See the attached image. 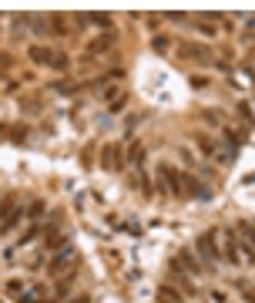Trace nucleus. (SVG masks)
Returning <instances> with one entry per match:
<instances>
[{
  "instance_id": "obj_1",
  "label": "nucleus",
  "mask_w": 255,
  "mask_h": 303,
  "mask_svg": "<svg viewBox=\"0 0 255 303\" xmlns=\"http://www.w3.org/2000/svg\"><path fill=\"white\" fill-rule=\"evenodd\" d=\"M219 232L215 229H208V232H201L198 239H195V249H198L201 263H205V269H212V273H219L222 269V253H219Z\"/></svg>"
},
{
  "instance_id": "obj_2",
  "label": "nucleus",
  "mask_w": 255,
  "mask_h": 303,
  "mask_svg": "<svg viewBox=\"0 0 255 303\" xmlns=\"http://www.w3.org/2000/svg\"><path fill=\"white\" fill-rule=\"evenodd\" d=\"M158 182H161V192L168 199H182V175L171 165H158Z\"/></svg>"
},
{
  "instance_id": "obj_3",
  "label": "nucleus",
  "mask_w": 255,
  "mask_h": 303,
  "mask_svg": "<svg viewBox=\"0 0 255 303\" xmlns=\"http://www.w3.org/2000/svg\"><path fill=\"white\" fill-rule=\"evenodd\" d=\"M168 273H171V280H175V283L182 286V293H185V297H195V283H191L188 269H185V266L178 263V260H171V263H168Z\"/></svg>"
},
{
  "instance_id": "obj_4",
  "label": "nucleus",
  "mask_w": 255,
  "mask_h": 303,
  "mask_svg": "<svg viewBox=\"0 0 255 303\" xmlns=\"http://www.w3.org/2000/svg\"><path fill=\"white\" fill-rule=\"evenodd\" d=\"M71 260H74V246H71V243H64V246L54 253V260L47 263V273H51V276H57V273H61L64 266L71 263Z\"/></svg>"
},
{
  "instance_id": "obj_5",
  "label": "nucleus",
  "mask_w": 255,
  "mask_h": 303,
  "mask_svg": "<svg viewBox=\"0 0 255 303\" xmlns=\"http://www.w3.org/2000/svg\"><path fill=\"white\" fill-rule=\"evenodd\" d=\"M101 162H104V169H111V172H121V169H125L121 149H118L114 142H108V145H104V152H101Z\"/></svg>"
},
{
  "instance_id": "obj_6",
  "label": "nucleus",
  "mask_w": 255,
  "mask_h": 303,
  "mask_svg": "<svg viewBox=\"0 0 255 303\" xmlns=\"http://www.w3.org/2000/svg\"><path fill=\"white\" fill-rule=\"evenodd\" d=\"M195 142H198V152H201V155H208V158H222V162H232V155H228V152H219V145H215L208 135H198Z\"/></svg>"
},
{
  "instance_id": "obj_7",
  "label": "nucleus",
  "mask_w": 255,
  "mask_h": 303,
  "mask_svg": "<svg viewBox=\"0 0 255 303\" xmlns=\"http://www.w3.org/2000/svg\"><path fill=\"white\" fill-rule=\"evenodd\" d=\"M182 186H188V192H191L195 199H201V202H208V199H212V189H208V186H201L198 179H195V175H188V172L182 175Z\"/></svg>"
},
{
  "instance_id": "obj_8",
  "label": "nucleus",
  "mask_w": 255,
  "mask_h": 303,
  "mask_svg": "<svg viewBox=\"0 0 255 303\" xmlns=\"http://www.w3.org/2000/svg\"><path fill=\"white\" fill-rule=\"evenodd\" d=\"M225 260L232 266L242 263V253H238V239H235V232L232 229H225Z\"/></svg>"
},
{
  "instance_id": "obj_9",
  "label": "nucleus",
  "mask_w": 255,
  "mask_h": 303,
  "mask_svg": "<svg viewBox=\"0 0 255 303\" xmlns=\"http://www.w3.org/2000/svg\"><path fill=\"white\" fill-rule=\"evenodd\" d=\"M178 263L188 269V276H201V273H205V266L191 256V249H182V253H178Z\"/></svg>"
},
{
  "instance_id": "obj_10",
  "label": "nucleus",
  "mask_w": 255,
  "mask_h": 303,
  "mask_svg": "<svg viewBox=\"0 0 255 303\" xmlns=\"http://www.w3.org/2000/svg\"><path fill=\"white\" fill-rule=\"evenodd\" d=\"M111 44H114V31H104V38H94L91 40V47H88V57H94V54H104Z\"/></svg>"
},
{
  "instance_id": "obj_11",
  "label": "nucleus",
  "mask_w": 255,
  "mask_h": 303,
  "mask_svg": "<svg viewBox=\"0 0 255 303\" xmlns=\"http://www.w3.org/2000/svg\"><path fill=\"white\" fill-rule=\"evenodd\" d=\"M27 57H31L34 64H54V51H47V47H40V44L27 47Z\"/></svg>"
},
{
  "instance_id": "obj_12",
  "label": "nucleus",
  "mask_w": 255,
  "mask_h": 303,
  "mask_svg": "<svg viewBox=\"0 0 255 303\" xmlns=\"http://www.w3.org/2000/svg\"><path fill=\"white\" fill-rule=\"evenodd\" d=\"M178 54H182V57H198L201 64H208V61H212V54H208L205 47H198V44H182V47H178Z\"/></svg>"
},
{
  "instance_id": "obj_13",
  "label": "nucleus",
  "mask_w": 255,
  "mask_h": 303,
  "mask_svg": "<svg viewBox=\"0 0 255 303\" xmlns=\"http://www.w3.org/2000/svg\"><path fill=\"white\" fill-rule=\"evenodd\" d=\"M158 300H164V303H182V293H178L175 286L161 283V286H158Z\"/></svg>"
},
{
  "instance_id": "obj_14",
  "label": "nucleus",
  "mask_w": 255,
  "mask_h": 303,
  "mask_svg": "<svg viewBox=\"0 0 255 303\" xmlns=\"http://www.w3.org/2000/svg\"><path fill=\"white\" fill-rule=\"evenodd\" d=\"M24 216H27L24 209H14V212H10V216H7V219L0 223V232H10V229L17 226V223H20V219H24Z\"/></svg>"
},
{
  "instance_id": "obj_15",
  "label": "nucleus",
  "mask_w": 255,
  "mask_h": 303,
  "mask_svg": "<svg viewBox=\"0 0 255 303\" xmlns=\"http://www.w3.org/2000/svg\"><path fill=\"white\" fill-rule=\"evenodd\" d=\"M47 24H51V31H54L57 38H67V20H64V17H57V14H54Z\"/></svg>"
},
{
  "instance_id": "obj_16",
  "label": "nucleus",
  "mask_w": 255,
  "mask_h": 303,
  "mask_svg": "<svg viewBox=\"0 0 255 303\" xmlns=\"http://www.w3.org/2000/svg\"><path fill=\"white\" fill-rule=\"evenodd\" d=\"M141 155H145V149H141V142H131V155H128V162H131L134 169H141Z\"/></svg>"
},
{
  "instance_id": "obj_17",
  "label": "nucleus",
  "mask_w": 255,
  "mask_h": 303,
  "mask_svg": "<svg viewBox=\"0 0 255 303\" xmlns=\"http://www.w3.org/2000/svg\"><path fill=\"white\" fill-rule=\"evenodd\" d=\"M40 216H44V199H34V202H31V209H27V219H31V223H37Z\"/></svg>"
},
{
  "instance_id": "obj_18",
  "label": "nucleus",
  "mask_w": 255,
  "mask_h": 303,
  "mask_svg": "<svg viewBox=\"0 0 255 303\" xmlns=\"http://www.w3.org/2000/svg\"><path fill=\"white\" fill-rule=\"evenodd\" d=\"M225 145H228V155H235L238 145H242V142H238V135L232 132V128H225Z\"/></svg>"
},
{
  "instance_id": "obj_19",
  "label": "nucleus",
  "mask_w": 255,
  "mask_h": 303,
  "mask_svg": "<svg viewBox=\"0 0 255 303\" xmlns=\"http://www.w3.org/2000/svg\"><path fill=\"white\" fill-rule=\"evenodd\" d=\"M27 24L34 27V34H37V38H47V20H40V17H31Z\"/></svg>"
},
{
  "instance_id": "obj_20",
  "label": "nucleus",
  "mask_w": 255,
  "mask_h": 303,
  "mask_svg": "<svg viewBox=\"0 0 255 303\" xmlns=\"http://www.w3.org/2000/svg\"><path fill=\"white\" fill-rule=\"evenodd\" d=\"M242 236H245V243H249V246H255V223H242Z\"/></svg>"
},
{
  "instance_id": "obj_21",
  "label": "nucleus",
  "mask_w": 255,
  "mask_h": 303,
  "mask_svg": "<svg viewBox=\"0 0 255 303\" xmlns=\"http://www.w3.org/2000/svg\"><path fill=\"white\" fill-rule=\"evenodd\" d=\"M37 232H40V226H37V223H31V229H27V232H24V236H20V246H27V243H31V239H34ZM17 246V249H20Z\"/></svg>"
},
{
  "instance_id": "obj_22",
  "label": "nucleus",
  "mask_w": 255,
  "mask_h": 303,
  "mask_svg": "<svg viewBox=\"0 0 255 303\" xmlns=\"http://www.w3.org/2000/svg\"><path fill=\"white\" fill-rule=\"evenodd\" d=\"M67 64H71L67 54H54V64H51V68H54V71H67Z\"/></svg>"
},
{
  "instance_id": "obj_23",
  "label": "nucleus",
  "mask_w": 255,
  "mask_h": 303,
  "mask_svg": "<svg viewBox=\"0 0 255 303\" xmlns=\"http://www.w3.org/2000/svg\"><path fill=\"white\" fill-rule=\"evenodd\" d=\"M7 293H10V297H24V283H20V280H10V283H7Z\"/></svg>"
},
{
  "instance_id": "obj_24",
  "label": "nucleus",
  "mask_w": 255,
  "mask_h": 303,
  "mask_svg": "<svg viewBox=\"0 0 255 303\" xmlns=\"http://www.w3.org/2000/svg\"><path fill=\"white\" fill-rule=\"evenodd\" d=\"M235 286L242 290V297H245V303H255V290H249V283H242V280H235Z\"/></svg>"
},
{
  "instance_id": "obj_25",
  "label": "nucleus",
  "mask_w": 255,
  "mask_h": 303,
  "mask_svg": "<svg viewBox=\"0 0 255 303\" xmlns=\"http://www.w3.org/2000/svg\"><path fill=\"white\" fill-rule=\"evenodd\" d=\"M118 91H121V88H118V84H111V88H104V91H101V101H111V98L118 95Z\"/></svg>"
},
{
  "instance_id": "obj_26",
  "label": "nucleus",
  "mask_w": 255,
  "mask_h": 303,
  "mask_svg": "<svg viewBox=\"0 0 255 303\" xmlns=\"http://www.w3.org/2000/svg\"><path fill=\"white\" fill-rule=\"evenodd\" d=\"M201 118H205V121H208L212 128H219V125H222V121H219V114H215V112H205V114H201Z\"/></svg>"
},
{
  "instance_id": "obj_27",
  "label": "nucleus",
  "mask_w": 255,
  "mask_h": 303,
  "mask_svg": "<svg viewBox=\"0 0 255 303\" xmlns=\"http://www.w3.org/2000/svg\"><path fill=\"white\" fill-rule=\"evenodd\" d=\"M208 300L212 303H225V293H222V290H208Z\"/></svg>"
},
{
  "instance_id": "obj_28",
  "label": "nucleus",
  "mask_w": 255,
  "mask_h": 303,
  "mask_svg": "<svg viewBox=\"0 0 255 303\" xmlns=\"http://www.w3.org/2000/svg\"><path fill=\"white\" fill-rule=\"evenodd\" d=\"M125 105H128V95H121V98H118V101H114V105H111V112H121Z\"/></svg>"
},
{
  "instance_id": "obj_29",
  "label": "nucleus",
  "mask_w": 255,
  "mask_h": 303,
  "mask_svg": "<svg viewBox=\"0 0 255 303\" xmlns=\"http://www.w3.org/2000/svg\"><path fill=\"white\" fill-rule=\"evenodd\" d=\"M198 172L205 175V179H215V172H212V165H198Z\"/></svg>"
},
{
  "instance_id": "obj_30",
  "label": "nucleus",
  "mask_w": 255,
  "mask_h": 303,
  "mask_svg": "<svg viewBox=\"0 0 255 303\" xmlns=\"http://www.w3.org/2000/svg\"><path fill=\"white\" fill-rule=\"evenodd\" d=\"M67 303H91V297H74V300H67Z\"/></svg>"
},
{
  "instance_id": "obj_31",
  "label": "nucleus",
  "mask_w": 255,
  "mask_h": 303,
  "mask_svg": "<svg viewBox=\"0 0 255 303\" xmlns=\"http://www.w3.org/2000/svg\"><path fill=\"white\" fill-rule=\"evenodd\" d=\"M161 303H164V300H161Z\"/></svg>"
}]
</instances>
